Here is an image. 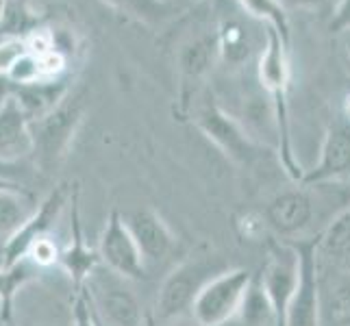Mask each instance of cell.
Wrapping results in <instances>:
<instances>
[{
	"label": "cell",
	"mask_w": 350,
	"mask_h": 326,
	"mask_svg": "<svg viewBox=\"0 0 350 326\" xmlns=\"http://www.w3.org/2000/svg\"><path fill=\"white\" fill-rule=\"evenodd\" d=\"M257 77L263 90L268 92L270 113L279 139V161L283 172L300 183L305 176L303 167L296 161L292 150V128H289V46L272 27L263 31V48L257 62Z\"/></svg>",
	"instance_id": "cell-1"
},
{
	"label": "cell",
	"mask_w": 350,
	"mask_h": 326,
	"mask_svg": "<svg viewBox=\"0 0 350 326\" xmlns=\"http://www.w3.org/2000/svg\"><path fill=\"white\" fill-rule=\"evenodd\" d=\"M100 326H148L146 311L131 281L98 265L81 285Z\"/></svg>",
	"instance_id": "cell-2"
},
{
	"label": "cell",
	"mask_w": 350,
	"mask_h": 326,
	"mask_svg": "<svg viewBox=\"0 0 350 326\" xmlns=\"http://www.w3.org/2000/svg\"><path fill=\"white\" fill-rule=\"evenodd\" d=\"M222 257L218 255H198L185 257L178 265L165 274V279L157 292V316L159 320L180 318L185 311H191L198 294L209 281L228 270Z\"/></svg>",
	"instance_id": "cell-3"
},
{
	"label": "cell",
	"mask_w": 350,
	"mask_h": 326,
	"mask_svg": "<svg viewBox=\"0 0 350 326\" xmlns=\"http://www.w3.org/2000/svg\"><path fill=\"white\" fill-rule=\"evenodd\" d=\"M194 122L204 133V137H207L215 148H220L224 157H228V159L237 165H244V167L255 165L261 159V152H265L259 144L248 135L246 128L241 126L233 116H228L209 94L196 103Z\"/></svg>",
	"instance_id": "cell-4"
},
{
	"label": "cell",
	"mask_w": 350,
	"mask_h": 326,
	"mask_svg": "<svg viewBox=\"0 0 350 326\" xmlns=\"http://www.w3.org/2000/svg\"><path fill=\"white\" fill-rule=\"evenodd\" d=\"M255 274L248 268H228L204 285L191 316L198 326H224L239 311Z\"/></svg>",
	"instance_id": "cell-5"
},
{
	"label": "cell",
	"mask_w": 350,
	"mask_h": 326,
	"mask_svg": "<svg viewBox=\"0 0 350 326\" xmlns=\"http://www.w3.org/2000/svg\"><path fill=\"white\" fill-rule=\"evenodd\" d=\"M83 122V105L79 98H66L51 113L33 120L31 135H33V157L40 161L42 167L55 165L68 152L72 139Z\"/></svg>",
	"instance_id": "cell-6"
},
{
	"label": "cell",
	"mask_w": 350,
	"mask_h": 326,
	"mask_svg": "<svg viewBox=\"0 0 350 326\" xmlns=\"http://www.w3.org/2000/svg\"><path fill=\"white\" fill-rule=\"evenodd\" d=\"M257 279L276 311L279 326H285L289 305L300 285V252L296 244H272Z\"/></svg>",
	"instance_id": "cell-7"
},
{
	"label": "cell",
	"mask_w": 350,
	"mask_h": 326,
	"mask_svg": "<svg viewBox=\"0 0 350 326\" xmlns=\"http://www.w3.org/2000/svg\"><path fill=\"white\" fill-rule=\"evenodd\" d=\"M350 178V100L327 126L318 163L305 172L300 185H324Z\"/></svg>",
	"instance_id": "cell-8"
},
{
	"label": "cell",
	"mask_w": 350,
	"mask_h": 326,
	"mask_svg": "<svg viewBox=\"0 0 350 326\" xmlns=\"http://www.w3.org/2000/svg\"><path fill=\"white\" fill-rule=\"evenodd\" d=\"M98 255L103 265H107L109 270L124 276L129 281H139L148 274L146 261L142 257L137 241L131 235L124 217L118 209H113L105 222Z\"/></svg>",
	"instance_id": "cell-9"
},
{
	"label": "cell",
	"mask_w": 350,
	"mask_h": 326,
	"mask_svg": "<svg viewBox=\"0 0 350 326\" xmlns=\"http://www.w3.org/2000/svg\"><path fill=\"white\" fill-rule=\"evenodd\" d=\"M75 189H77V185H57L51 194L38 204V209H35V213L31 215V220L5 244V268L24 261L33 241L51 235L53 226L57 224L64 207L70 204L72 196H75Z\"/></svg>",
	"instance_id": "cell-10"
},
{
	"label": "cell",
	"mask_w": 350,
	"mask_h": 326,
	"mask_svg": "<svg viewBox=\"0 0 350 326\" xmlns=\"http://www.w3.org/2000/svg\"><path fill=\"white\" fill-rule=\"evenodd\" d=\"M300 252V285L289 305L285 326H322L318 287V237L296 244Z\"/></svg>",
	"instance_id": "cell-11"
},
{
	"label": "cell",
	"mask_w": 350,
	"mask_h": 326,
	"mask_svg": "<svg viewBox=\"0 0 350 326\" xmlns=\"http://www.w3.org/2000/svg\"><path fill=\"white\" fill-rule=\"evenodd\" d=\"M131 235L135 237L146 268L163 263L176 248V235L163 217L152 209H131L124 215Z\"/></svg>",
	"instance_id": "cell-12"
},
{
	"label": "cell",
	"mask_w": 350,
	"mask_h": 326,
	"mask_svg": "<svg viewBox=\"0 0 350 326\" xmlns=\"http://www.w3.org/2000/svg\"><path fill=\"white\" fill-rule=\"evenodd\" d=\"M322 326H350V268L318 257Z\"/></svg>",
	"instance_id": "cell-13"
},
{
	"label": "cell",
	"mask_w": 350,
	"mask_h": 326,
	"mask_svg": "<svg viewBox=\"0 0 350 326\" xmlns=\"http://www.w3.org/2000/svg\"><path fill=\"white\" fill-rule=\"evenodd\" d=\"M316 215V202L305 189H287L276 194L265 207V222L268 228L281 237H292L303 233Z\"/></svg>",
	"instance_id": "cell-14"
},
{
	"label": "cell",
	"mask_w": 350,
	"mask_h": 326,
	"mask_svg": "<svg viewBox=\"0 0 350 326\" xmlns=\"http://www.w3.org/2000/svg\"><path fill=\"white\" fill-rule=\"evenodd\" d=\"M33 154L31 120L22 111L18 100L11 98L0 107V163L20 165Z\"/></svg>",
	"instance_id": "cell-15"
},
{
	"label": "cell",
	"mask_w": 350,
	"mask_h": 326,
	"mask_svg": "<svg viewBox=\"0 0 350 326\" xmlns=\"http://www.w3.org/2000/svg\"><path fill=\"white\" fill-rule=\"evenodd\" d=\"M59 265L70 274L72 283L77 289L85 283L88 276L100 265V255L98 250H92L85 244V235H83V226H81V213H79V189H75V196H72V235H70V244L68 248L62 250V261Z\"/></svg>",
	"instance_id": "cell-16"
},
{
	"label": "cell",
	"mask_w": 350,
	"mask_h": 326,
	"mask_svg": "<svg viewBox=\"0 0 350 326\" xmlns=\"http://www.w3.org/2000/svg\"><path fill=\"white\" fill-rule=\"evenodd\" d=\"M68 96V83L62 81H38L31 85H14V98L22 107V111L31 120H40L48 116L55 107H59Z\"/></svg>",
	"instance_id": "cell-17"
},
{
	"label": "cell",
	"mask_w": 350,
	"mask_h": 326,
	"mask_svg": "<svg viewBox=\"0 0 350 326\" xmlns=\"http://www.w3.org/2000/svg\"><path fill=\"white\" fill-rule=\"evenodd\" d=\"M220 55L218 51V40L215 35H202V38H194L189 44L180 48L178 55V68L180 77H183V85L191 87L207 77V72L211 70L215 57Z\"/></svg>",
	"instance_id": "cell-18"
},
{
	"label": "cell",
	"mask_w": 350,
	"mask_h": 326,
	"mask_svg": "<svg viewBox=\"0 0 350 326\" xmlns=\"http://www.w3.org/2000/svg\"><path fill=\"white\" fill-rule=\"evenodd\" d=\"M35 209H38L35 200L18 185L0 189V244L5 246L31 220Z\"/></svg>",
	"instance_id": "cell-19"
},
{
	"label": "cell",
	"mask_w": 350,
	"mask_h": 326,
	"mask_svg": "<svg viewBox=\"0 0 350 326\" xmlns=\"http://www.w3.org/2000/svg\"><path fill=\"white\" fill-rule=\"evenodd\" d=\"M318 257L350 268V204L318 235Z\"/></svg>",
	"instance_id": "cell-20"
},
{
	"label": "cell",
	"mask_w": 350,
	"mask_h": 326,
	"mask_svg": "<svg viewBox=\"0 0 350 326\" xmlns=\"http://www.w3.org/2000/svg\"><path fill=\"white\" fill-rule=\"evenodd\" d=\"M224 326H279V318L257 279H252L239 311Z\"/></svg>",
	"instance_id": "cell-21"
},
{
	"label": "cell",
	"mask_w": 350,
	"mask_h": 326,
	"mask_svg": "<svg viewBox=\"0 0 350 326\" xmlns=\"http://www.w3.org/2000/svg\"><path fill=\"white\" fill-rule=\"evenodd\" d=\"M248 16L263 22V27H272L289 46L292 40V22H289V9L283 0H235Z\"/></svg>",
	"instance_id": "cell-22"
},
{
	"label": "cell",
	"mask_w": 350,
	"mask_h": 326,
	"mask_svg": "<svg viewBox=\"0 0 350 326\" xmlns=\"http://www.w3.org/2000/svg\"><path fill=\"white\" fill-rule=\"evenodd\" d=\"M38 27H42V24L38 14L31 9L29 0H7L3 20H0V38L24 40Z\"/></svg>",
	"instance_id": "cell-23"
},
{
	"label": "cell",
	"mask_w": 350,
	"mask_h": 326,
	"mask_svg": "<svg viewBox=\"0 0 350 326\" xmlns=\"http://www.w3.org/2000/svg\"><path fill=\"white\" fill-rule=\"evenodd\" d=\"M215 40H218V51L224 62L241 64L248 59L250 40H248V33L237 20H222L218 33H215Z\"/></svg>",
	"instance_id": "cell-24"
},
{
	"label": "cell",
	"mask_w": 350,
	"mask_h": 326,
	"mask_svg": "<svg viewBox=\"0 0 350 326\" xmlns=\"http://www.w3.org/2000/svg\"><path fill=\"white\" fill-rule=\"evenodd\" d=\"M103 3L146 24H157L170 16L167 0H103Z\"/></svg>",
	"instance_id": "cell-25"
},
{
	"label": "cell",
	"mask_w": 350,
	"mask_h": 326,
	"mask_svg": "<svg viewBox=\"0 0 350 326\" xmlns=\"http://www.w3.org/2000/svg\"><path fill=\"white\" fill-rule=\"evenodd\" d=\"M33 265L24 259L16 265H9V268H0V305L5 311V320L11 316V300H14L18 289L29 281Z\"/></svg>",
	"instance_id": "cell-26"
},
{
	"label": "cell",
	"mask_w": 350,
	"mask_h": 326,
	"mask_svg": "<svg viewBox=\"0 0 350 326\" xmlns=\"http://www.w3.org/2000/svg\"><path fill=\"white\" fill-rule=\"evenodd\" d=\"M24 259H27L33 268H51V265L62 261V248H59V244L53 239V235H46V237H40L38 241H33Z\"/></svg>",
	"instance_id": "cell-27"
},
{
	"label": "cell",
	"mask_w": 350,
	"mask_h": 326,
	"mask_svg": "<svg viewBox=\"0 0 350 326\" xmlns=\"http://www.w3.org/2000/svg\"><path fill=\"white\" fill-rule=\"evenodd\" d=\"M7 79L11 81V85H31V83L40 81V59L27 53L22 55L16 66L9 70Z\"/></svg>",
	"instance_id": "cell-28"
},
{
	"label": "cell",
	"mask_w": 350,
	"mask_h": 326,
	"mask_svg": "<svg viewBox=\"0 0 350 326\" xmlns=\"http://www.w3.org/2000/svg\"><path fill=\"white\" fill-rule=\"evenodd\" d=\"M268 228L265 217L255 213V211H241L235 215V231L239 233L241 239L246 241H255L263 235V231Z\"/></svg>",
	"instance_id": "cell-29"
},
{
	"label": "cell",
	"mask_w": 350,
	"mask_h": 326,
	"mask_svg": "<svg viewBox=\"0 0 350 326\" xmlns=\"http://www.w3.org/2000/svg\"><path fill=\"white\" fill-rule=\"evenodd\" d=\"M24 46H27V53L35 55V57H44L48 53L57 51L55 44V31L46 29V27H38L33 33H29L24 38Z\"/></svg>",
	"instance_id": "cell-30"
},
{
	"label": "cell",
	"mask_w": 350,
	"mask_h": 326,
	"mask_svg": "<svg viewBox=\"0 0 350 326\" xmlns=\"http://www.w3.org/2000/svg\"><path fill=\"white\" fill-rule=\"evenodd\" d=\"M22 55H27L24 40L0 38V77H7L9 70L16 66V62Z\"/></svg>",
	"instance_id": "cell-31"
},
{
	"label": "cell",
	"mask_w": 350,
	"mask_h": 326,
	"mask_svg": "<svg viewBox=\"0 0 350 326\" xmlns=\"http://www.w3.org/2000/svg\"><path fill=\"white\" fill-rule=\"evenodd\" d=\"M72 326H100L83 289H77L75 303H72Z\"/></svg>",
	"instance_id": "cell-32"
},
{
	"label": "cell",
	"mask_w": 350,
	"mask_h": 326,
	"mask_svg": "<svg viewBox=\"0 0 350 326\" xmlns=\"http://www.w3.org/2000/svg\"><path fill=\"white\" fill-rule=\"evenodd\" d=\"M348 29H350V0H340L331 14L329 31L335 35H342Z\"/></svg>",
	"instance_id": "cell-33"
},
{
	"label": "cell",
	"mask_w": 350,
	"mask_h": 326,
	"mask_svg": "<svg viewBox=\"0 0 350 326\" xmlns=\"http://www.w3.org/2000/svg\"><path fill=\"white\" fill-rule=\"evenodd\" d=\"M340 0H283L287 9H309V11H320L327 7H337Z\"/></svg>",
	"instance_id": "cell-34"
},
{
	"label": "cell",
	"mask_w": 350,
	"mask_h": 326,
	"mask_svg": "<svg viewBox=\"0 0 350 326\" xmlns=\"http://www.w3.org/2000/svg\"><path fill=\"white\" fill-rule=\"evenodd\" d=\"M11 96H14V85L7 77H0V107H3Z\"/></svg>",
	"instance_id": "cell-35"
},
{
	"label": "cell",
	"mask_w": 350,
	"mask_h": 326,
	"mask_svg": "<svg viewBox=\"0 0 350 326\" xmlns=\"http://www.w3.org/2000/svg\"><path fill=\"white\" fill-rule=\"evenodd\" d=\"M342 44H344V55H346L348 64H350V29L346 33H342Z\"/></svg>",
	"instance_id": "cell-36"
},
{
	"label": "cell",
	"mask_w": 350,
	"mask_h": 326,
	"mask_svg": "<svg viewBox=\"0 0 350 326\" xmlns=\"http://www.w3.org/2000/svg\"><path fill=\"white\" fill-rule=\"evenodd\" d=\"M18 170V165H7V163H0V176L9 178L11 174H14Z\"/></svg>",
	"instance_id": "cell-37"
},
{
	"label": "cell",
	"mask_w": 350,
	"mask_h": 326,
	"mask_svg": "<svg viewBox=\"0 0 350 326\" xmlns=\"http://www.w3.org/2000/svg\"><path fill=\"white\" fill-rule=\"evenodd\" d=\"M7 187H16V183L11 178H5V176H0V189H7Z\"/></svg>",
	"instance_id": "cell-38"
},
{
	"label": "cell",
	"mask_w": 350,
	"mask_h": 326,
	"mask_svg": "<svg viewBox=\"0 0 350 326\" xmlns=\"http://www.w3.org/2000/svg\"><path fill=\"white\" fill-rule=\"evenodd\" d=\"M0 268H5V246L0 244Z\"/></svg>",
	"instance_id": "cell-39"
},
{
	"label": "cell",
	"mask_w": 350,
	"mask_h": 326,
	"mask_svg": "<svg viewBox=\"0 0 350 326\" xmlns=\"http://www.w3.org/2000/svg\"><path fill=\"white\" fill-rule=\"evenodd\" d=\"M5 5H7V0H0V20H3V11H5Z\"/></svg>",
	"instance_id": "cell-40"
},
{
	"label": "cell",
	"mask_w": 350,
	"mask_h": 326,
	"mask_svg": "<svg viewBox=\"0 0 350 326\" xmlns=\"http://www.w3.org/2000/svg\"><path fill=\"white\" fill-rule=\"evenodd\" d=\"M0 322H5V311H3V305H0Z\"/></svg>",
	"instance_id": "cell-41"
}]
</instances>
